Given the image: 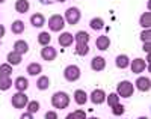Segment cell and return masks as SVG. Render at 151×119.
I'll return each instance as SVG.
<instances>
[{
	"label": "cell",
	"mask_w": 151,
	"mask_h": 119,
	"mask_svg": "<svg viewBox=\"0 0 151 119\" xmlns=\"http://www.w3.org/2000/svg\"><path fill=\"white\" fill-rule=\"evenodd\" d=\"M133 92H134V86L132 82L124 80V82L118 83V86H116V95L121 98H130L133 95Z\"/></svg>",
	"instance_id": "1"
},
{
	"label": "cell",
	"mask_w": 151,
	"mask_h": 119,
	"mask_svg": "<svg viewBox=\"0 0 151 119\" xmlns=\"http://www.w3.org/2000/svg\"><path fill=\"white\" fill-rule=\"evenodd\" d=\"M52 104L56 109H67L70 105V97L65 92H56L52 97Z\"/></svg>",
	"instance_id": "2"
},
{
	"label": "cell",
	"mask_w": 151,
	"mask_h": 119,
	"mask_svg": "<svg viewBox=\"0 0 151 119\" xmlns=\"http://www.w3.org/2000/svg\"><path fill=\"white\" fill-rule=\"evenodd\" d=\"M64 26H65V20L59 14H55L48 18V29L52 32H60L64 29Z\"/></svg>",
	"instance_id": "3"
},
{
	"label": "cell",
	"mask_w": 151,
	"mask_h": 119,
	"mask_svg": "<svg viewBox=\"0 0 151 119\" xmlns=\"http://www.w3.org/2000/svg\"><path fill=\"white\" fill-rule=\"evenodd\" d=\"M82 18V12L79 8H76V6H71L65 11V23L68 24H77Z\"/></svg>",
	"instance_id": "4"
},
{
	"label": "cell",
	"mask_w": 151,
	"mask_h": 119,
	"mask_svg": "<svg viewBox=\"0 0 151 119\" xmlns=\"http://www.w3.org/2000/svg\"><path fill=\"white\" fill-rule=\"evenodd\" d=\"M64 77L68 82H76L80 78V68L77 65H68V67L64 70Z\"/></svg>",
	"instance_id": "5"
},
{
	"label": "cell",
	"mask_w": 151,
	"mask_h": 119,
	"mask_svg": "<svg viewBox=\"0 0 151 119\" xmlns=\"http://www.w3.org/2000/svg\"><path fill=\"white\" fill-rule=\"evenodd\" d=\"M11 103H12V105H14L15 109H24L27 105L29 100H27V95L24 94V92H17V94L12 95Z\"/></svg>",
	"instance_id": "6"
},
{
	"label": "cell",
	"mask_w": 151,
	"mask_h": 119,
	"mask_svg": "<svg viewBox=\"0 0 151 119\" xmlns=\"http://www.w3.org/2000/svg\"><path fill=\"white\" fill-rule=\"evenodd\" d=\"M130 68H132V72L141 74V72H144L145 68H147V62H145L144 59H141V57H136V59H133V60L130 62Z\"/></svg>",
	"instance_id": "7"
},
{
	"label": "cell",
	"mask_w": 151,
	"mask_h": 119,
	"mask_svg": "<svg viewBox=\"0 0 151 119\" xmlns=\"http://www.w3.org/2000/svg\"><path fill=\"white\" fill-rule=\"evenodd\" d=\"M41 57H42L44 60H47V62L55 60V59L58 57V51H56V48H55V47L45 45V47L41 50Z\"/></svg>",
	"instance_id": "8"
},
{
	"label": "cell",
	"mask_w": 151,
	"mask_h": 119,
	"mask_svg": "<svg viewBox=\"0 0 151 119\" xmlns=\"http://www.w3.org/2000/svg\"><path fill=\"white\" fill-rule=\"evenodd\" d=\"M58 41H59L60 47H70V45L74 42V35L70 33V32H62V33L59 35Z\"/></svg>",
	"instance_id": "9"
},
{
	"label": "cell",
	"mask_w": 151,
	"mask_h": 119,
	"mask_svg": "<svg viewBox=\"0 0 151 119\" xmlns=\"http://www.w3.org/2000/svg\"><path fill=\"white\" fill-rule=\"evenodd\" d=\"M91 68L94 71H97V72L104 71V68H106V59L101 57V56H95L92 59V62H91Z\"/></svg>",
	"instance_id": "10"
},
{
	"label": "cell",
	"mask_w": 151,
	"mask_h": 119,
	"mask_svg": "<svg viewBox=\"0 0 151 119\" xmlns=\"http://www.w3.org/2000/svg\"><path fill=\"white\" fill-rule=\"evenodd\" d=\"M91 101L94 104H103L106 101V94H104V90L103 89H95L92 90V94H91Z\"/></svg>",
	"instance_id": "11"
},
{
	"label": "cell",
	"mask_w": 151,
	"mask_h": 119,
	"mask_svg": "<svg viewBox=\"0 0 151 119\" xmlns=\"http://www.w3.org/2000/svg\"><path fill=\"white\" fill-rule=\"evenodd\" d=\"M12 51H15L17 54L23 56V54H26V53L29 51V44L26 41H23V39H18V41H15L14 50H12Z\"/></svg>",
	"instance_id": "12"
},
{
	"label": "cell",
	"mask_w": 151,
	"mask_h": 119,
	"mask_svg": "<svg viewBox=\"0 0 151 119\" xmlns=\"http://www.w3.org/2000/svg\"><path fill=\"white\" fill-rule=\"evenodd\" d=\"M136 87H137V90H141V92H148L150 87H151V80L148 77H139L136 80Z\"/></svg>",
	"instance_id": "13"
},
{
	"label": "cell",
	"mask_w": 151,
	"mask_h": 119,
	"mask_svg": "<svg viewBox=\"0 0 151 119\" xmlns=\"http://www.w3.org/2000/svg\"><path fill=\"white\" fill-rule=\"evenodd\" d=\"M95 45H97L98 50H101V51L107 50V48L110 47V38L106 36V35H100V36L97 38V41H95Z\"/></svg>",
	"instance_id": "14"
},
{
	"label": "cell",
	"mask_w": 151,
	"mask_h": 119,
	"mask_svg": "<svg viewBox=\"0 0 151 119\" xmlns=\"http://www.w3.org/2000/svg\"><path fill=\"white\" fill-rule=\"evenodd\" d=\"M74 101H76V104L83 105L88 101V94H86L83 89H77V90L74 92Z\"/></svg>",
	"instance_id": "15"
},
{
	"label": "cell",
	"mask_w": 151,
	"mask_h": 119,
	"mask_svg": "<svg viewBox=\"0 0 151 119\" xmlns=\"http://www.w3.org/2000/svg\"><path fill=\"white\" fill-rule=\"evenodd\" d=\"M30 23H32L33 27H42V26L45 24V17L38 12V14H33L30 17Z\"/></svg>",
	"instance_id": "16"
},
{
	"label": "cell",
	"mask_w": 151,
	"mask_h": 119,
	"mask_svg": "<svg viewBox=\"0 0 151 119\" xmlns=\"http://www.w3.org/2000/svg\"><path fill=\"white\" fill-rule=\"evenodd\" d=\"M14 85H15V89H17L18 92H24V90L29 87V82H27L26 77H17L15 82H14Z\"/></svg>",
	"instance_id": "17"
},
{
	"label": "cell",
	"mask_w": 151,
	"mask_h": 119,
	"mask_svg": "<svg viewBox=\"0 0 151 119\" xmlns=\"http://www.w3.org/2000/svg\"><path fill=\"white\" fill-rule=\"evenodd\" d=\"M115 63H116V67H118L119 70H125V68L130 65V59H129L127 54H119V56L115 59Z\"/></svg>",
	"instance_id": "18"
},
{
	"label": "cell",
	"mask_w": 151,
	"mask_h": 119,
	"mask_svg": "<svg viewBox=\"0 0 151 119\" xmlns=\"http://www.w3.org/2000/svg\"><path fill=\"white\" fill-rule=\"evenodd\" d=\"M6 59H8V63L12 67V65H20V63H21V60H23V56L17 54L15 51H11V53H8Z\"/></svg>",
	"instance_id": "19"
},
{
	"label": "cell",
	"mask_w": 151,
	"mask_h": 119,
	"mask_svg": "<svg viewBox=\"0 0 151 119\" xmlns=\"http://www.w3.org/2000/svg\"><path fill=\"white\" fill-rule=\"evenodd\" d=\"M50 41H52V35L48 32H41L38 35V44L45 47V45H50Z\"/></svg>",
	"instance_id": "20"
},
{
	"label": "cell",
	"mask_w": 151,
	"mask_h": 119,
	"mask_svg": "<svg viewBox=\"0 0 151 119\" xmlns=\"http://www.w3.org/2000/svg\"><path fill=\"white\" fill-rule=\"evenodd\" d=\"M29 8H30V5H29L27 0H17V2H15V11L20 12V14H24V12H27Z\"/></svg>",
	"instance_id": "21"
},
{
	"label": "cell",
	"mask_w": 151,
	"mask_h": 119,
	"mask_svg": "<svg viewBox=\"0 0 151 119\" xmlns=\"http://www.w3.org/2000/svg\"><path fill=\"white\" fill-rule=\"evenodd\" d=\"M11 30H12V33H14V35L23 33L24 32V23L21 20H15L14 23L11 24Z\"/></svg>",
	"instance_id": "22"
},
{
	"label": "cell",
	"mask_w": 151,
	"mask_h": 119,
	"mask_svg": "<svg viewBox=\"0 0 151 119\" xmlns=\"http://www.w3.org/2000/svg\"><path fill=\"white\" fill-rule=\"evenodd\" d=\"M26 71H27V74H29V75H38V74H40V72L42 71V67H41L40 63L33 62V63H29V65H27Z\"/></svg>",
	"instance_id": "23"
},
{
	"label": "cell",
	"mask_w": 151,
	"mask_h": 119,
	"mask_svg": "<svg viewBox=\"0 0 151 119\" xmlns=\"http://www.w3.org/2000/svg\"><path fill=\"white\" fill-rule=\"evenodd\" d=\"M139 23H141V26H142L144 29H150V26H151V12L150 11L144 12V14L141 15Z\"/></svg>",
	"instance_id": "24"
},
{
	"label": "cell",
	"mask_w": 151,
	"mask_h": 119,
	"mask_svg": "<svg viewBox=\"0 0 151 119\" xmlns=\"http://www.w3.org/2000/svg\"><path fill=\"white\" fill-rule=\"evenodd\" d=\"M74 39H76L77 44H88L89 42V35H88V32H85V30H80V32L76 33Z\"/></svg>",
	"instance_id": "25"
},
{
	"label": "cell",
	"mask_w": 151,
	"mask_h": 119,
	"mask_svg": "<svg viewBox=\"0 0 151 119\" xmlns=\"http://www.w3.org/2000/svg\"><path fill=\"white\" fill-rule=\"evenodd\" d=\"M48 86H50V80H48V77H47V75H41L40 78H38L36 87L40 89V90H47Z\"/></svg>",
	"instance_id": "26"
},
{
	"label": "cell",
	"mask_w": 151,
	"mask_h": 119,
	"mask_svg": "<svg viewBox=\"0 0 151 119\" xmlns=\"http://www.w3.org/2000/svg\"><path fill=\"white\" fill-rule=\"evenodd\" d=\"M14 82L11 80V77H0V90H8L12 87Z\"/></svg>",
	"instance_id": "27"
},
{
	"label": "cell",
	"mask_w": 151,
	"mask_h": 119,
	"mask_svg": "<svg viewBox=\"0 0 151 119\" xmlns=\"http://www.w3.org/2000/svg\"><path fill=\"white\" fill-rule=\"evenodd\" d=\"M89 26H91V29H92V30H100V29H103V27H104V21L100 18V17H95V18L91 20Z\"/></svg>",
	"instance_id": "28"
},
{
	"label": "cell",
	"mask_w": 151,
	"mask_h": 119,
	"mask_svg": "<svg viewBox=\"0 0 151 119\" xmlns=\"http://www.w3.org/2000/svg\"><path fill=\"white\" fill-rule=\"evenodd\" d=\"M65 119H86V113H85L83 110H80V109H79V110H76V112L68 113Z\"/></svg>",
	"instance_id": "29"
},
{
	"label": "cell",
	"mask_w": 151,
	"mask_h": 119,
	"mask_svg": "<svg viewBox=\"0 0 151 119\" xmlns=\"http://www.w3.org/2000/svg\"><path fill=\"white\" fill-rule=\"evenodd\" d=\"M11 74H12V67L9 63L0 65V77H11Z\"/></svg>",
	"instance_id": "30"
},
{
	"label": "cell",
	"mask_w": 151,
	"mask_h": 119,
	"mask_svg": "<svg viewBox=\"0 0 151 119\" xmlns=\"http://www.w3.org/2000/svg\"><path fill=\"white\" fill-rule=\"evenodd\" d=\"M88 53H89V47H88V44H77L76 45V54L86 56Z\"/></svg>",
	"instance_id": "31"
},
{
	"label": "cell",
	"mask_w": 151,
	"mask_h": 119,
	"mask_svg": "<svg viewBox=\"0 0 151 119\" xmlns=\"http://www.w3.org/2000/svg\"><path fill=\"white\" fill-rule=\"evenodd\" d=\"M106 101H107V104H109V107L112 109L113 105L119 104V97H118L116 94H110V95H106Z\"/></svg>",
	"instance_id": "32"
},
{
	"label": "cell",
	"mask_w": 151,
	"mask_h": 119,
	"mask_svg": "<svg viewBox=\"0 0 151 119\" xmlns=\"http://www.w3.org/2000/svg\"><path fill=\"white\" fill-rule=\"evenodd\" d=\"M38 110H40V103H38V101H29L27 103V113L33 115Z\"/></svg>",
	"instance_id": "33"
},
{
	"label": "cell",
	"mask_w": 151,
	"mask_h": 119,
	"mask_svg": "<svg viewBox=\"0 0 151 119\" xmlns=\"http://www.w3.org/2000/svg\"><path fill=\"white\" fill-rule=\"evenodd\" d=\"M124 112H125V107L122 104H116V105H113V107H112V113L115 116H121Z\"/></svg>",
	"instance_id": "34"
},
{
	"label": "cell",
	"mask_w": 151,
	"mask_h": 119,
	"mask_svg": "<svg viewBox=\"0 0 151 119\" xmlns=\"http://www.w3.org/2000/svg\"><path fill=\"white\" fill-rule=\"evenodd\" d=\"M141 39H142V42H150V39H151V30L150 29H144L142 33H141Z\"/></svg>",
	"instance_id": "35"
},
{
	"label": "cell",
	"mask_w": 151,
	"mask_h": 119,
	"mask_svg": "<svg viewBox=\"0 0 151 119\" xmlns=\"http://www.w3.org/2000/svg\"><path fill=\"white\" fill-rule=\"evenodd\" d=\"M45 119H58V113L50 110V112H47V113H45Z\"/></svg>",
	"instance_id": "36"
},
{
	"label": "cell",
	"mask_w": 151,
	"mask_h": 119,
	"mask_svg": "<svg viewBox=\"0 0 151 119\" xmlns=\"http://www.w3.org/2000/svg\"><path fill=\"white\" fill-rule=\"evenodd\" d=\"M144 51L150 53L151 51V42H144Z\"/></svg>",
	"instance_id": "37"
},
{
	"label": "cell",
	"mask_w": 151,
	"mask_h": 119,
	"mask_svg": "<svg viewBox=\"0 0 151 119\" xmlns=\"http://www.w3.org/2000/svg\"><path fill=\"white\" fill-rule=\"evenodd\" d=\"M20 119H33V115H30V113H23Z\"/></svg>",
	"instance_id": "38"
},
{
	"label": "cell",
	"mask_w": 151,
	"mask_h": 119,
	"mask_svg": "<svg viewBox=\"0 0 151 119\" xmlns=\"http://www.w3.org/2000/svg\"><path fill=\"white\" fill-rule=\"evenodd\" d=\"M5 33H6V29H5V26H2V24H0V39H2V38L5 36Z\"/></svg>",
	"instance_id": "39"
},
{
	"label": "cell",
	"mask_w": 151,
	"mask_h": 119,
	"mask_svg": "<svg viewBox=\"0 0 151 119\" xmlns=\"http://www.w3.org/2000/svg\"><path fill=\"white\" fill-rule=\"evenodd\" d=\"M137 119H150V118H147V116H141V118H137Z\"/></svg>",
	"instance_id": "40"
},
{
	"label": "cell",
	"mask_w": 151,
	"mask_h": 119,
	"mask_svg": "<svg viewBox=\"0 0 151 119\" xmlns=\"http://www.w3.org/2000/svg\"><path fill=\"white\" fill-rule=\"evenodd\" d=\"M58 2H60V3H64V2H68V0H58Z\"/></svg>",
	"instance_id": "41"
},
{
	"label": "cell",
	"mask_w": 151,
	"mask_h": 119,
	"mask_svg": "<svg viewBox=\"0 0 151 119\" xmlns=\"http://www.w3.org/2000/svg\"><path fill=\"white\" fill-rule=\"evenodd\" d=\"M3 2H5V0H0V3H3Z\"/></svg>",
	"instance_id": "42"
},
{
	"label": "cell",
	"mask_w": 151,
	"mask_h": 119,
	"mask_svg": "<svg viewBox=\"0 0 151 119\" xmlns=\"http://www.w3.org/2000/svg\"><path fill=\"white\" fill-rule=\"evenodd\" d=\"M89 119H98V118H89Z\"/></svg>",
	"instance_id": "43"
}]
</instances>
